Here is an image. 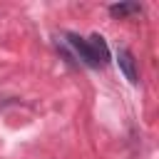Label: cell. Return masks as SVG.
Masks as SVG:
<instances>
[{
  "label": "cell",
  "mask_w": 159,
  "mask_h": 159,
  "mask_svg": "<svg viewBox=\"0 0 159 159\" xmlns=\"http://www.w3.org/2000/svg\"><path fill=\"white\" fill-rule=\"evenodd\" d=\"M117 65H119V70L124 72V77H127L132 84H137V82H139L137 60H134V55H132L129 50H124V47H119V50H117Z\"/></svg>",
  "instance_id": "7a4b0ae2"
},
{
  "label": "cell",
  "mask_w": 159,
  "mask_h": 159,
  "mask_svg": "<svg viewBox=\"0 0 159 159\" xmlns=\"http://www.w3.org/2000/svg\"><path fill=\"white\" fill-rule=\"evenodd\" d=\"M87 42H89V45H92V50H94V52H97V55H99V57H102V62H104V65H107V62H109V50H107V45H104V37H102V35H97V32H94V35H92V37H89V40H87Z\"/></svg>",
  "instance_id": "277c9868"
},
{
  "label": "cell",
  "mask_w": 159,
  "mask_h": 159,
  "mask_svg": "<svg viewBox=\"0 0 159 159\" xmlns=\"http://www.w3.org/2000/svg\"><path fill=\"white\" fill-rule=\"evenodd\" d=\"M65 37H67V42H70V45L75 47V52L80 55V60H82V62H84L87 67H104L102 57H99V55H97V52L92 50V45H89V42L84 40V37H80L77 32H67Z\"/></svg>",
  "instance_id": "6da1fadb"
},
{
  "label": "cell",
  "mask_w": 159,
  "mask_h": 159,
  "mask_svg": "<svg viewBox=\"0 0 159 159\" xmlns=\"http://www.w3.org/2000/svg\"><path fill=\"white\" fill-rule=\"evenodd\" d=\"M139 12H142V5L139 2H114V5H109V15L117 17V20H124V17L139 15Z\"/></svg>",
  "instance_id": "3957f363"
}]
</instances>
